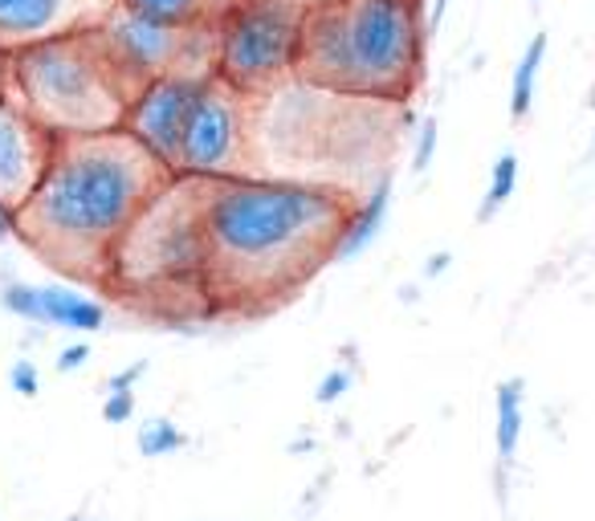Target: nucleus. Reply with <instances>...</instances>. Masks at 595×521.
Returning <instances> with one entry per match:
<instances>
[{"instance_id":"obj_14","label":"nucleus","mask_w":595,"mask_h":521,"mask_svg":"<svg viewBox=\"0 0 595 521\" xmlns=\"http://www.w3.org/2000/svg\"><path fill=\"white\" fill-rule=\"evenodd\" d=\"M41 306H46V326H61V331H103L107 326V309L95 297H82L66 289V285H41Z\"/></svg>"},{"instance_id":"obj_7","label":"nucleus","mask_w":595,"mask_h":521,"mask_svg":"<svg viewBox=\"0 0 595 521\" xmlns=\"http://www.w3.org/2000/svg\"><path fill=\"white\" fill-rule=\"evenodd\" d=\"M98 33L115 53L119 70L131 78L135 90H144L152 78L164 73H213L216 70V24H164L144 12L115 9L98 21Z\"/></svg>"},{"instance_id":"obj_16","label":"nucleus","mask_w":595,"mask_h":521,"mask_svg":"<svg viewBox=\"0 0 595 521\" xmlns=\"http://www.w3.org/2000/svg\"><path fill=\"white\" fill-rule=\"evenodd\" d=\"M543 58H547V33H535L526 41L523 58L514 66L510 78V119L523 122L535 107V90H538V70H543Z\"/></svg>"},{"instance_id":"obj_13","label":"nucleus","mask_w":595,"mask_h":521,"mask_svg":"<svg viewBox=\"0 0 595 521\" xmlns=\"http://www.w3.org/2000/svg\"><path fill=\"white\" fill-rule=\"evenodd\" d=\"M526 424V383L523 380H501L498 395H494V449H498V469L506 473L518 456Z\"/></svg>"},{"instance_id":"obj_10","label":"nucleus","mask_w":595,"mask_h":521,"mask_svg":"<svg viewBox=\"0 0 595 521\" xmlns=\"http://www.w3.org/2000/svg\"><path fill=\"white\" fill-rule=\"evenodd\" d=\"M53 130H46L17 98H0V196L21 208L46 176L53 155Z\"/></svg>"},{"instance_id":"obj_28","label":"nucleus","mask_w":595,"mask_h":521,"mask_svg":"<svg viewBox=\"0 0 595 521\" xmlns=\"http://www.w3.org/2000/svg\"><path fill=\"white\" fill-rule=\"evenodd\" d=\"M449 265H452V253H432V257L425 260V277H441Z\"/></svg>"},{"instance_id":"obj_24","label":"nucleus","mask_w":595,"mask_h":521,"mask_svg":"<svg viewBox=\"0 0 595 521\" xmlns=\"http://www.w3.org/2000/svg\"><path fill=\"white\" fill-rule=\"evenodd\" d=\"M86 358H90V346L86 343H70L61 346V355L53 358V367H58V375H70V371H82Z\"/></svg>"},{"instance_id":"obj_1","label":"nucleus","mask_w":595,"mask_h":521,"mask_svg":"<svg viewBox=\"0 0 595 521\" xmlns=\"http://www.w3.org/2000/svg\"><path fill=\"white\" fill-rule=\"evenodd\" d=\"M355 200L331 184L265 176L204 179L213 314H265L331 265Z\"/></svg>"},{"instance_id":"obj_5","label":"nucleus","mask_w":595,"mask_h":521,"mask_svg":"<svg viewBox=\"0 0 595 521\" xmlns=\"http://www.w3.org/2000/svg\"><path fill=\"white\" fill-rule=\"evenodd\" d=\"M12 78H17V102L53 135L123 127L131 98L139 95L131 78L119 70L98 24L17 49Z\"/></svg>"},{"instance_id":"obj_15","label":"nucleus","mask_w":595,"mask_h":521,"mask_svg":"<svg viewBox=\"0 0 595 521\" xmlns=\"http://www.w3.org/2000/svg\"><path fill=\"white\" fill-rule=\"evenodd\" d=\"M119 4L131 12H144L152 21L196 29V24H221V17H225L237 0H119Z\"/></svg>"},{"instance_id":"obj_19","label":"nucleus","mask_w":595,"mask_h":521,"mask_svg":"<svg viewBox=\"0 0 595 521\" xmlns=\"http://www.w3.org/2000/svg\"><path fill=\"white\" fill-rule=\"evenodd\" d=\"M139 452L144 456H152V461H159V456H172V452H179L188 440H184V432H179L172 420H164V415H155V420H147L144 427H139Z\"/></svg>"},{"instance_id":"obj_22","label":"nucleus","mask_w":595,"mask_h":521,"mask_svg":"<svg viewBox=\"0 0 595 521\" xmlns=\"http://www.w3.org/2000/svg\"><path fill=\"white\" fill-rule=\"evenodd\" d=\"M351 387H355V375H351L347 367H334L331 375H322L319 391H314V400H319V403H334V400H343Z\"/></svg>"},{"instance_id":"obj_32","label":"nucleus","mask_w":595,"mask_h":521,"mask_svg":"<svg viewBox=\"0 0 595 521\" xmlns=\"http://www.w3.org/2000/svg\"><path fill=\"white\" fill-rule=\"evenodd\" d=\"M66 521H82V513H74V518H66Z\"/></svg>"},{"instance_id":"obj_29","label":"nucleus","mask_w":595,"mask_h":521,"mask_svg":"<svg viewBox=\"0 0 595 521\" xmlns=\"http://www.w3.org/2000/svg\"><path fill=\"white\" fill-rule=\"evenodd\" d=\"M445 9H449V0H432V9H429V33H437V29H441Z\"/></svg>"},{"instance_id":"obj_26","label":"nucleus","mask_w":595,"mask_h":521,"mask_svg":"<svg viewBox=\"0 0 595 521\" xmlns=\"http://www.w3.org/2000/svg\"><path fill=\"white\" fill-rule=\"evenodd\" d=\"M17 233H21V208L0 196V240L17 237Z\"/></svg>"},{"instance_id":"obj_11","label":"nucleus","mask_w":595,"mask_h":521,"mask_svg":"<svg viewBox=\"0 0 595 521\" xmlns=\"http://www.w3.org/2000/svg\"><path fill=\"white\" fill-rule=\"evenodd\" d=\"M119 0H0V46L25 49L46 37L95 29Z\"/></svg>"},{"instance_id":"obj_25","label":"nucleus","mask_w":595,"mask_h":521,"mask_svg":"<svg viewBox=\"0 0 595 521\" xmlns=\"http://www.w3.org/2000/svg\"><path fill=\"white\" fill-rule=\"evenodd\" d=\"M147 375V358H135L131 367H123V371H115L107 380V391H135V383L144 380Z\"/></svg>"},{"instance_id":"obj_6","label":"nucleus","mask_w":595,"mask_h":521,"mask_svg":"<svg viewBox=\"0 0 595 521\" xmlns=\"http://www.w3.org/2000/svg\"><path fill=\"white\" fill-rule=\"evenodd\" d=\"M302 24V0H237L216 24V73L241 95H270L298 73Z\"/></svg>"},{"instance_id":"obj_3","label":"nucleus","mask_w":595,"mask_h":521,"mask_svg":"<svg viewBox=\"0 0 595 521\" xmlns=\"http://www.w3.org/2000/svg\"><path fill=\"white\" fill-rule=\"evenodd\" d=\"M420 0H334L306 9L298 78L322 95L408 102L425 78Z\"/></svg>"},{"instance_id":"obj_27","label":"nucleus","mask_w":595,"mask_h":521,"mask_svg":"<svg viewBox=\"0 0 595 521\" xmlns=\"http://www.w3.org/2000/svg\"><path fill=\"white\" fill-rule=\"evenodd\" d=\"M0 98H17V78H12V49L0 46Z\"/></svg>"},{"instance_id":"obj_20","label":"nucleus","mask_w":595,"mask_h":521,"mask_svg":"<svg viewBox=\"0 0 595 521\" xmlns=\"http://www.w3.org/2000/svg\"><path fill=\"white\" fill-rule=\"evenodd\" d=\"M437 142H441V130H437V119L425 115L417 127V147H412V167L417 171H429L432 159H437Z\"/></svg>"},{"instance_id":"obj_17","label":"nucleus","mask_w":595,"mask_h":521,"mask_svg":"<svg viewBox=\"0 0 595 521\" xmlns=\"http://www.w3.org/2000/svg\"><path fill=\"white\" fill-rule=\"evenodd\" d=\"M514 188H518V155L501 151L498 159H494V171H489L486 196H481V204H477V220H481V225L494 220V216L510 204Z\"/></svg>"},{"instance_id":"obj_12","label":"nucleus","mask_w":595,"mask_h":521,"mask_svg":"<svg viewBox=\"0 0 595 521\" xmlns=\"http://www.w3.org/2000/svg\"><path fill=\"white\" fill-rule=\"evenodd\" d=\"M388 213H392V171L375 179V188L363 196V204L351 208V220H347L343 237H339L334 260H351L368 249L371 240L383 233V225H388Z\"/></svg>"},{"instance_id":"obj_2","label":"nucleus","mask_w":595,"mask_h":521,"mask_svg":"<svg viewBox=\"0 0 595 521\" xmlns=\"http://www.w3.org/2000/svg\"><path fill=\"white\" fill-rule=\"evenodd\" d=\"M172 176L127 127L58 135L46 176L21 204L17 237L49 269L107 285L119 237Z\"/></svg>"},{"instance_id":"obj_23","label":"nucleus","mask_w":595,"mask_h":521,"mask_svg":"<svg viewBox=\"0 0 595 521\" xmlns=\"http://www.w3.org/2000/svg\"><path fill=\"white\" fill-rule=\"evenodd\" d=\"M131 415H135V391H107L103 420H107V424H127Z\"/></svg>"},{"instance_id":"obj_30","label":"nucleus","mask_w":595,"mask_h":521,"mask_svg":"<svg viewBox=\"0 0 595 521\" xmlns=\"http://www.w3.org/2000/svg\"><path fill=\"white\" fill-rule=\"evenodd\" d=\"M310 449H314V440H310V436H302V440H294V444H290V452H294V456H298V452H310Z\"/></svg>"},{"instance_id":"obj_18","label":"nucleus","mask_w":595,"mask_h":521,"mask_svg":"<svg viewBox=\"0 0 595 521\" xmlns=\"http://www.w3.org/2000/svg\"><path fill=\"white\" fill-rule=\"evenodd\" d=\"M0 306L9 309L12 318L46 326V306H41V285L29 282H4L0 285Z\"/></svg>"},{"instance_id":"obj_8","label":"nucleus","mask_w":595,"mask_h":521,"mask_svg":"<svg viewBox=\"0 0 595 521\" xmlns=\"http://www.w3.org/2000/svg\"><path fill=\"white\" fill-rule=\"evenodd\" d=\"M237 86H228L221 73H208L201 95L192 102V115L179 135L176 171L184 176H250V115Z\"/></svg>"},{"instance_id":"obj_9","label":"nucleus","mask_w":595,"mask_h":521,"mask_svg":"<svg viewBox=\"0 0 595 521\" xmlns=\"http://www.w3.org/2000/svg\"><path fill=\"white\" fill-rule=\"evenodd\" d=\"M208 73H164V78H152V82L131 98L127 107V119L123 127L131 130L135 139L144 142L147 151L176 171L179 159V135H184V122L192 115V102L201 95V86Z\"/></svg>"},{"instance_id":"obj_21","label":"nucleus","mask_w":595,"mask_h":521,"mask_svg":"<svg viewBox=\"0 0 595 521\" xmlns=\"http://www.w3.org/2000/svg\"><path fill=\"white\" fill-rule=\"evenodd\" d=\"M9 383L17 395H25V400H33L37 391H41V371H37L33 358H17L9 371Z\"/></svg>"},{"instance_id":"obj_4","label":"nucleus","mask_w":595,"mask_h":521,"mask_svg":"<svg viewBox=\"0 0 595 521\" xmlns=\"http://www.w3.org/2000/svg\"><path fill=\"white\" fill-rule=\"evenodd\" d=\"M103 289L164 318L213 314L204 253V176L176 171L139 208L115 245Z\"/></svg>"},{"instance_id":"obj_31","label":"nucleus","mask_w":595,"mask_h":521,"mask_svg":"<svg viewBox=\"0 0 595 521\" xmlns=\"http://www.w3.org/2000/svg\"><path fill=\"white\" fill-rule=\"evenodd\" d=\"M306 9H322V4H334V0H302Z\"/></svg>"}]
</instances>
